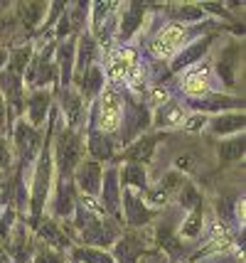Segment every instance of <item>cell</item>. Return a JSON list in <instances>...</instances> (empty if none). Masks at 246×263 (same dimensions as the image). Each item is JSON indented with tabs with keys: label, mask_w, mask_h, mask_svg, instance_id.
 I'll return each instance as SVG.
<instances>
[{
	"label": "cell",
	"mask_w": 246,
	"mask_h": 263,
	"mask_svg": "<svg viewBox=\"0 0 246 263\" xmlns=\"http://www.w3.org/2000/svg\"><path fill=\"white\" fill-rule=\"evenodd\" d=\"M123 118V93L116 86H104L99 96V128L101 133H113Z\"/></svg>",
	"instance_id": "cell-1"
},
{
	"label": "cell",
	"mask_w": 246,
	"mask_h": 263,
	"mask_svg": "<svg viewBox=\"0 0 246 263\" xmlns=\"http://www.w3.org/2000/svg\"><path fill=\"white\" fill-rule=\"evenodd\" d=\"M185 34H187V30H185V25H167V27H163L160 32H158V37L153 40V54L158 59H170L175 57L177 52H180V47H182V42H185Z\"/></svg>",
	"instance_id": "cell-2"
},
{
	"label": "cell",
	"mask_w": 246,
	"mask_h": 263,
	"mask_svg": "<svg viewBox=\"0 0 246 263\" xmlns=\"http://www.w3.org/2000/svg\"><path fill=\"white\" fill-rule=\"evenodd\" d=\"M133 67H136V52L128 49V47H123V49H118L116 54H111V59H108V79L116 81V84L128 81Z\"/></svg>",
	"instance_id": "cell-3"
},
{
	"label": "cell",
	"mask_w": 246,
	"mask_h": 263,
	"mask_svg": "<svg viewBox=\"0 0 246 263\" xmlns=\"http://www.w3.org/2000/svg\"><path fill=\"white\" fill-rule=\"evenodd\" d=\"M79 138L74 133H64L62 140H59L57 148V158H59V167H62V175H71V170L77 167L79 162Z\"/></svg>",
	"instance_id": "cell-4"
},
{
	"label": "cell",
	"mask_w": 246,
	"mask_h": 263,
	"mask_svg": "<svg viewBox=\"0 0 246 263\" xmlns=\"http://www.w3.org/2000/svg\"><path fill=\"white\" fill-rule=\"evenodd\" d=\"M77 184H79V190L84 195H99V190H101V167H99V162L91 160L77 165Z\"/></svg>",
	"instance_id": "cell-5"
},
{
	"label": "cell",
	"mask_w": 246,
	"mask_h": 263,
	"mask_svg": "<svg viewBox=\"0 0 246 263\" xmlns=\"http://www.w3.org/2000/svg\"><path fill=\"white\" fill-rule=\"evenodd\" d=\"M210 67H199L195 71H187L182 79V91L192 99H202L210 93Z\"/></svg>",
	"instance_id": "cell-6"
},
{
	"label": "cell",
	"mask_w": 246,
	"mask_h": 263,
	"mask_svg": "<svg viewBox=\"0 0 246 263\" xmlns=\"http://www.w3.org/2000/svg\"><path fill=\"white\" fill-rule=\"evenodd\" d=\"M214 136H239L244 133V114H222L210 121Z\"/></svg>",
	"instance_id": "cell-7"
},
{
	"label": "cell",
	"mask_w": 246,
	"mask_h": 263,
	"mask_svg": "<svg viewBox=\"0 0 246 263\" xmlns=\"http://www.w3.org/2000/svg\"><path fill=\"white\" fill-rule=\"evenodd\" d=\"M239 57H241V47L236 45V42H232L219 54V64L217 67H219V77L224 79L226 86H234V71L239 67Z\"/></svg>",
	"instance_id": "cell-8"
},
{
	"label": "cell",
	"mask_w": 246,
	"mask_h": 263,
	"mask_svg": "<svg viewBox=\"0 0 246 263\" xmlns=\"http://www.w3.org/2000/svg\"><path fill=\"white\" fill-rule=\"evenodd\" d=\"M126 121H123V128H126V140L133 138L136 133H141L143 128L150 126V111L148 108H143V106H130L128 114L123 116Z\"/></svg>",
	"instance_id": "cell-9"
},
{
	"label": "cell",
	"mask_w": 246,
	"mask_h": 263,
	"mask_svg": "<svg viewBox=\"0 0 246 263\" xmlns=\"http://www.w3.org/2000/svg\"><path fill=\"white\" fill-rule=\"evenodd\" d=\"M210 45H212V37H204V40H197V42H192L190 47H185L182 52H177L175 59H173V71H180V69L190 67L195 59L202 57V54L207 52Z\"/></svg>",
	"instance_id": "cell-10"
},
{
	"label": "cell",
	"mask_w": 246,
	"mask_h": 263,
	"mask_svg": "<svg viewBox=\"0 0 246 263\" xmlns=\"http://www.w3.org/2000/svg\"><path fill=\"white\" fill-rule=\"evenodd\" d=\"M155 143H158V136H143L138 138L133 145H130L126 153H123V158L130 162H136V165H143V162L150 160L153 150H155Z\"/></svg>",
	"instance_id": "cell-11"
},
{
	"label": "cell",
	"mask_w": 246,
	"mask_h": 263,
	"mask_svg": "<svg viewBox=\"0 0 246 263\" xmlns=\"http://www.w3.org/2000/svg\"><path fill=\"white\" fill-rule=\"evenodd\" d=\"M141 253H143V241L138 239V236L128 234V236H123V239L116 243V258H113V261L116 263H136Z\"/></svg>",
	"instance_id": "cell-12"
},
{
	"label": "cell",
	"mask_w": 246,
	"mask_h": 263,
	"mask_svg": "<svg viewBox=\"0 0 246 263\" xmlns=\"http://www.w3.org/2000/svg\"><path fill=\"white\" fill-rule=\"evenodd\" d=\"M182 121H185V111H182V106L175 101L163 103V106L158 108V116H155V123L160 128H180Z\"/></svg>",
	"instance_id": "cell-13"
},
{
	"label": "cell",
	"mask_w": 246,
	"mask_h": 263,
	"mask_svg": "<svg viewBox=\"0 0 246 263\" xmlns=\"http://www.w3.org/2000/svg\"><path fill=\"white\" fill-rule=\"evenodd\" d=\"M123 199H126V219H128V224L141 227V224H145V221L150 219L148 206L143 204V199H138L130 190H126V197H123Z\"/></svg>",
	"instance_id": "cell-14"
},
{
	"label": "cell",
	"mask_w": 246,
	"mask_h": 263,
	"mask_svg": "<svg viewBox=\"0 0 246 263\" xmlns=\"http://www.w3.org/2000/svg\"><path fill=\"white\" fill-rule=\"evenodd\" d=\"M101 199H104V206L116 214L118 212V199H121V192H118V175L116 170H108L104 175V190H101Z\"/></svg>",
	"instance_id": "cell-15"
},
{
	"label": "cell",
	"mask_w": 246,
	"mask_h": 263,
	"mask_svg": "<svg viewBox=\"0 0 246 263\" xmlns=\"http://www.w3.org/2000/svg\"><path fill=\"white\" fill-rule=\"evenodd\" d=\"M30 108V126L35 128L40 123H45V118H47V108H49V93L47 91H35L30 96V103H27Z\"/></svg>",
	"instance_id": "cell-16"
},
{
	"label": "cell",
	"mask_w": 246,
	"mask_h": 263,
	"mask_svg": "<svg viewBox=\"0 0 246 263\" xmlns=\"http://www.w3.org/2000/svg\"><path fill=\"white\" fill-rule=\"evenodd\" d=\"M62 114L67 116V123L71 128L82 121V96L71 89H64V96H62Z\"/></svg>",
	"instance_id": "cell-17"
},
{
	"label": "cell",
	"mask_w": 246,
	"mask_h": 263,
	"mask_svg": "<svg viewBox=\"0 0 246 263\" xmlns=\"http://www.w3.org/2000/svg\"><path fill=\"white\" fill-rule=\"evenodd\" d=\"M15 143H17V150H20L23 155H32V153L37 150L35 128L30 126V123H25V121H20L17 128H15Z\"/></svg>",
	"instance_id": "cell-18"
},
{
	"label": "cell",
	"mask_w": 246,
	"mask_h": 263,
	"mask_svg": "<svg viewBox=\"0 0 246 263\" xmlns=\"http://www.w3.org/2000/svg\"><path fill=\"white\" fill-rule=\"evenodd\" d=\"M143 12L145 10H143L141 3H130L128 10H123V20H121V27H118L123 40H128L130 34L138 30V25L143 23Z\"/></svg>",
	"instance_id": "cell-19"
},
{
	"label": "cell",
	"mask_w": 246,
	"mask_h": 263,
	"mask_svg": "<svg viewBox=\"0 0 246 263\" xmlns=\"http://www.w3.org/2000/svg\"><path fill=\"white\" fill-rule=\"evenodd\" d=\"M89 153L94 155L96 160H108L113 155L111 138L106 136V133H101V130H91V136H89Z\"/></svg>",
	"instance_id": "cell-20"
},
{
	"label": "cell",
	"mask_w": 246,
	"mask_h": 263,
	"mask_svg": "<svg viewBox=\"0 0 246 263\" xmlns=\"http://www.w3.org/2000/svg\"><path fill=\"white\" fill-rule=\"evenodd\" d=\"M121 182L126 187H136V190H143L148 184V175H145V167L143 165H136V162H128L123 172H121Z\"/></svg>",
	"instance_id": "cell-21"
},
{
	"label": "cell",
	"mask_w": 246,
	"mask_h": 263,
	"mask_svg": "<svg viewBox=\"0 0 246 263\" xmlns=\"http://www.w3.org/2000/svg\"><path fill=\"white\" fill-rule=\"evenodd\" d=\"M82 89H84V93L91 99V96H96V93L104 89V71L99 67H89L86 71L82 74Z\"/></svg>",
	"instance_id": "cell-22"
},
{
	"label": "cell",
	"mask_w": 246,
	"mask_h": 263,
	"mask_svg": "<svg viewBox=\"0 0 246 263\" xmlns=\"http://www.w3.org/2000/svg\"><path fill=\"white\" fill-rule=\"evenodd\" d=\"M202 224H204L202 209L195 206V209L187 214V219L182 221V227H180V236H182V239H197L199 234H202Z\"/></svg>",
	"instance_id": "cell-23"
},
{
	"label": "cell",
	"mask_w": 246,
	"mask_h": 263,
	"mask_svg": "<svg viewBox=\"0 0 246 263\" xmlns=\"http://www.w3.org/2000/svg\"><path fill=\"white\" fill-rule=\"evenodd\" d=\"M94 52H96L94 40H91L89 34H82V40H79V59H77V71H79V79H82L84 71L91 67V57H94Z\"/></svg>",
	"instance_id": "cell-24"
},
{
	"label": "cell",
	"mask_w": 246,
	"mask_h": 263,
	"mask_svg": "<svg viewBox=\"0 0 246 263\" xmlns=\"http://www.w3.org/2000/svg\"><path fill=\"white\" fill-rule=\"evenodd\" d=\"M57 62H59L62 84H64V86H69V81H71V62H74V42H67L64 47H59Z\"/></svg>",
	"instance_id": "cell-25"
},
{
	"label": "cell",
	"mask_w": 246,
	"mask_h": 263,
	"mask_svg": "<svg viewBox=\"0 0 246 263\" xmlns=\"http://www.w3.org/2000/svg\"><path fill=\"white\" fill-rule=\"evenodd\" d=\"M241 155H244V133L219 143V158L222 160H239Z\"/></svg>",
	"instance_id": "cell-26"
},
{
	"label": "cell",
	"mask_w": 246,
	"mask_h": 263,
	"mask_svg": "<svg viewBox=\"0 0 246 263\" xmlns=\"http://www.w3.org/2000/svg\"><path fill=\"white\" fill-rule=\"evenodd\" d=\"M74 261H79V263H116L113 256L99 251V249H91V246L77 249V251H74Z\"/></svg>",
	"instance_id": "cell-27"
},
{
	"label": "cell",
	"mask_w": 246,
	"mask_h": 263,
	"mask_svg": "<svg viewBox=\"0 0 246 263\" xmlns=\"http://www.w3.org/2000/svg\"><path fill=\"white\" fill-rule=\"evenodd\" d=\"M199 111H219V108H232V106H241L239 99H229V96H210L204 101L195 103Z\"/></svg>",
	"instance_id": "cell-28"
},
{
	"label": "cell",
	"mask_w": 246,
	"mask_h": 263,
	"mask_svg": "<svg viewBox=\"0 0 246 263\" xmlns=\"http://www.w3.org/2000/svg\"><path fill=\"white\" fill-rule=\"evenodd\" d=\"M40 234H42L52 246H57V249H67V236H64V234L59 231V227H54L52 221H42V224H40Z\"/></svg>",
	"instance_id": "cell-29"
},
{
	"label": "cell",
	"mask_w": 246,
	"mask_h": 263,
	"mask_svg": "<svg viewBox=\"0 0 246 263\" xmlns=\"http://www.w3.org/2000/svg\"><path fill=\"white\" fill-rule=\"evenodd\" d=\"M45 10H47V5L45 3H25L23 5V23L25 25H37L40 23V17L45 15Z\"/></svg>",
	"instance_id": "cell-30"
},
{
	"label": "cell",
	"mask_w": 246,
	"mask_h": 263,
	"mask_svg": "<svg viewBox=\"0 0 246 263\" xmlns=\"http://www.w3.org/2000/svg\"><path fill=\"white\" fill-rule=\"evenodd\" d=\"M199 192L195 184H182L180 187V206H185V209H195V206H199Z\"/></svg>",
	"instance_id": "cell-31"
},
{
	"label": "cell",
	"mask_w": 246,
	"mask_h": 263,
	"mask_svg": "<svg viewBox=\"0 0 246 263\" xmlns=\"http://www.w3.org/2000/svg\"><path fill=\"white\" fill-rule=\"evenodd\" d=\"M167 202H170V192H165L160 184L145 192V206H153V209H158V206H165Z\"/></svg>",
	"instance_id": "cell-32"
},
{
	"label": "cell",
	"mask_w": 246,
	"mask_h": 263,
	"mask_svg": "<svg viewBox=\"0 0 246 263\" xmlns=\"http://www.w3.org/2000/svg\"><path fill=\"white\" fill-rule=\"evenodd\" d=\"M199 162L195 153H180L175 158V172H197Z\"/></svg>",
	"instance_id": "cell-33"
},
{
	"label": "cell",
	"mask_w": 246,
	"mask_h": 263,
	"mask_svg": "<svg viewBox=\"0 0 246 263\" xmlns=\"http://www.w3.org/2000/svg\"><path fill=\"white\" fill-rule=\"evenodd\" d=\"M30 62V47H23V49H17L15 52V57H12L10 62V74H15V77H20L25 71V64Z\"/></svg>",
	"instance_id": "cell-34"
},
{
	"label": "cell",
	"mask_w": 246,
	"mask_h": 263,
	"mask_svg": "<svg viewBox=\"0 0 246 263\" xmlns=\"http://www.w3.org/2000/svg\"><path fill=\"white\" fill-rule=\"evenodd\" d=\"M229 243H232V234L224 229V227H217L210 239V249H222L224 251V249H229Z\"/></svg>",
	"instance_id": "cell-35"
},
{
	"label": "cell",
	"mask_w": 246,
	"mask_h": 263,
	"mask_svg": "<svg viewBox=\"0 0 246 263\" xmlns=\"http://www.w3.org/2000/svg\"><path fill=\"white\" fill-rule=\"evenodd\" d=\"M57 214H59V217H67V214H71V190L67 187V184H62V190H59Z\"/></svg>",
	"instance_id": "cell-36"
},
{
	"label": "cell",
	"mask_w": 246,
	"mask_h": 263,
	"mask_svg": "<svg viewBox=\"0 0 246 263\" xmlns=\"http://www.w3.org/2000/svg\"><path fill=\"white\" fill-rule=\"evenodd\" d=\"M175 15L182 17V20H199V17H204V12H202L199 5H180Z\"/></svg>",
	"instance_id": "cell-37"
},
{
	"label": "cell",
	"mask_w": 246,
	"mask_h": 263,
	"mask_svg": "<svg viewBox=\"0 0 246 263\" xmlns=\"http://www.w3.org/2000/svg\"><path fill=\"white\" fill-rule=\"evenodd\" d=\"M204 123H207V116H204V114H195V116H190V118H185V121H182L185 130H199Z\"/></svg>",
	"instance_id": "cell-38"
},
{
	"label": "cell",
	"mask_w": 246,
	"mask_h": 263,
	"mask_svg": "<svg viewBox=\"0 0 246 263\" xmlns=\"http://www.w3.org/2000/svg\"><path fill=\"white\" fill-rule=\"evenodd\" d=\"M32 263H62V258H59V253L49 251V249H45V251H40L35 256V261Z\"/></svg>",
	"instance_id": "cell-39"
},
{
	"label": "cell",
	"mask_w": 246,
	"mask_h": 263,
	"mask_svg": "<svg viewBox=\"0 0 246 263\" xmlns=\"http://www.w3.org/2000/svg\"><path fill=\"white\" fill-rule=\"evenodd\" d=\"M0 167H3V170L10 167V148H8L5 138H0Z\"/></svg>",
	"instance_id": "cell-40"
},
{
	"label": "cell",
	"mask_w": 246,
	"mask_h": 263,
	"mask_svg": "<svg viewBox=\"0 0 246 263\" xmlns=\"http://www.w3.org/2000/svg\"><path fill=\"white\" fill-rule=\"evenodd\" d=\"M199 8H202V12L210 10V12H214V15H224V17H226V10H224V5H217V3H202Z\"/></svg>",
	"instance_id": "cell-41"
},
{
	"label": "cell",
	"mask_w": 246,
	"mask_h": 263,
	"mask_svg": "<svg viewBox=\"0 0 246 263\" xmlns=\"http://www.w3.org/2000/svg\"><path fill=\"white\" fill-rule=\"evenodd\" d=\"M5 108H8V106H5V96L0 93V128L8 123V111H5Z\"/></svg>",
	"instance_id": "cell-42"
},
{
	"label": "cell",
	"mask_w": 246,
	"mask_h": 263,
	"mask_svg": "<svg viewBox=\"0 0 246 263\" xmlns=\"http://www.w3.org/2000/svg\"><path fill=\"white\" fill-rule=\"evenodd\" d=\"M153 101H155V103H165V101H167V91H165V89H155V91H153Z\"/></svg>",
	"instance_id": "cell-43"
},
{
	"label": "cell",
	"mask_w": 246,
	"mask_h": 263,
	"mask_svg": "<svg viewBox=\"0 0 246 263\" xmlns=\"http://www.w3.org/2000/svg\"><path fill=\"white\" fill-rule=\"evenodd\" d=\"M5 59H8V52H5V49H0V67L5 64Z\"/></svg>",
	"instance_id": "cell-44"
}]
</instances>
